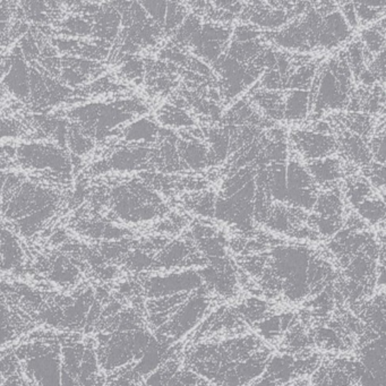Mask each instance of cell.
<instances>
[{"mask_svg":"<svg viewBox=\"0 0 386 386\" xmlns=\"http://www.w3.org/2000/svg\"><path fill=\"white\" fill-rule=\"evenodd\" d=\"M363 375V366L349 357L322 363L312 375V386H356Z\"/></svg>","mask_w":386,"mask_h":386,"instance_id":"52a82bcc","label":"cell"},{"mask_svg":"<svg viewBox=\"0 0 386 386\" xmlns=\"http://www.w3.org/2000/svg\"><path fill=\"white\" fill-rule=\"evenodd\" d=\"M28 73H26L25 66L22 62L18 60L13 66L11 74L7 77L6 83L12 91L18 94V97H25L29 91V84H28Z\"/></svg>","mask_w":386,"mask_h":386,"instance_id":"484cf974","label":"cell"},{"mask_svg":"<svg viewBox=\"0 0 386 386\" xmlns=\"http://www.w3.org/2000/svg\"><path fill=\"white\" fill-rule=\"evenodd\" d=\"M267 171L270 197L279 202L287 201V167L281 162H274Z\"/></svg>","mask_w":386,"mask_h":386,"instance_id":"2e32d148","label":"cell"},{"mask_svg":"<svg viewBox=\"0 0 386 386\" xmlns=\"http://www.w3.org/2000/svg\"><path fill=\"white\" fill-rule=\"evenodd\" d=\"M270 359L261 338L239 334L194 344L186 350L185 367L211 386H248L264 374Z\"/></svg>","mask_w":386,"mask_h":386,"instance_id":"7a4b0ae2","label":"cell"},{"mask_svg":"<svg viewBox=\"0 0 386 386\" xmlns=\"http://www.w3.org/2000/svg\"><path fill=\"white\" fill-rule=\"evenodd\" d=\"M156 133H158V128L153 122L148 119H141L128 128L126 136H127V139H131V141H139V139L153 141L156 139Z\"/></svg>","mask_w":386,"mask_h":386,"instance_id":"4dcf8cb0","label":"cell"},{"mask_svg":"<svg viewBox=\"0 0 386 386\" xmlns=\"http://www.w3.org/2000/svg\"><path fill=\"white\" fill-rule=\"evenodd\" d=\"M372 197L370 185L363 178H351L348 182V199L353 206Z\"/></svg>","mask_w":386,"mask_h":386,"instance_id":"f546056e","label":"cell"},{"mask_svg":"<svg viewBox=\"0 0 386 386\" xmlns=\"http://www.w3.org/2000/svg\"><path fill=\"white\" fill-rule=\"evenodd\" d=\"M342 148H344V154L351 161L361 163V165H369L372 154L361 137L348 134V136L344 137Z\"/></svg>","mask_w":386,"mask_h":386,"instance_id":"44dd1931","label":"cell"},{"mask_svg":"<svg viewBox=\"0 0 386 386\" xmlns=\"http://www.w3.org/2000/svg\"><path fill=\"white\" fill-rule=\"evenodd\" d=\"M307 171L312 176L314 182L320 185L335 182L342 175L340 160L329 156L308 162Z\"/></svg>","mask_w":386,"mask_h":386,"instance_id":"5bb4252c","label":"cell"},{"mask_svg":"<svg viewBox=\"0 0 386 386\" xmlns=\"http://www.w3.org/2000/svg\"><path fill=\"white\" fill-rule=\"evenodd\" d=\"M256 103H259L267 116L273 119H281L284 115V101L281 94L274 92H261L254 97Z\"/></svg>","mask_w":386,"mask_h":386,"instance_id":"cb8c5ba5","label":"cell"},{"mask_svg":"<svg viewBox=\"0 0 386 386\" xmlns=\"http://www.w3.org/2000/svg\"><path fill=\"white\" fill-rule=\"evenodd\" d=\"M341 14L346 20V24L349 25V28H357L358 18L357 14H356L355 5L353 3H342L341 4Z\"/></svg>","mask_w":386,"mask_h":386,"instance_id":"8d00e7d4","label":"cell"},{"mask_svg":"<svg viewBox=\"0 0 386 386\" xmlns=\"http://www.w3.org/2000/svg\"><path fill=\"white\" fill-rule=\"evenodd\" d=\"M239 265L259 295L289 304L321 295L337 279L332 263L303 245H279L269 253L240 257Z\"/></svg>","mask_w":386,"mask_h":386,"instance_id":"6da1fadb","label":"cell"},{"mask_svg":"<svg viewBox=\"0 0 386 386\" xmlns=\"http://www.w3.org/2000/svg\"><path fill=\"white\" fill-rule=\"evenodd\" d=\"M214 303L210 289L203 286L195 290L187 301L182 304L170 320L156 329V340L165 346H170L175 341L182 338L186 333L202 321L205 314L210 310Z\"/></svg>","mask_w":386,"mask_h":386,"instance_id":"5b68a950","label":"cell"},{"mask_svg":"<svg viewBox=\"0 0 386 386\" xmlns=\"http://www.w3.org/2000/svg\"><path fill=\"white\" fill-rule=\"evenodd\" d=\"M142 295L148 299L162 298L178 293H192L204 286L199 271H185L168 276H156L139 281Z\"/></svg>","mask_w":386,"mask_h":386,"instance_id":"8992f818","label":"cell"},{"mask_svg":"<svg viewBox=\"0 0 386 386\" xmlns=\"http://www.w3.org/2000/svg\"><path fill=\"white\" fill-rule=\"evenodd\" d=\"M35 327L37 324L18 310L0 289V350Z\"/></svg>","mask_w":386,"mask_h":386,"instance_id":"9c48e42d","label":"cell"},{"mask_svg":"<svg viewBox=\"0 0 386 386\" xmlns=\"http://www.w3.org/2000/svg\"><path fill=\"white\" fill-rule=\"evenodd\" d=\"M186 8L182 7L180 4L168 3L167 13H165V30L171 31L178 28L182 23V21L186 18Z\"/></svg>","mask_w":386,"mask_h":386,"instance_id":"1f68e13d","label":"cell"},{"mask_svg":"<svg viewBox=\"0 0 386 386\" xmlns=\"http://www.w3.org/2000/svg\"><path fill=\"white\" fill-rule=\"evenodd\" d=\"M316 216H342V201L337 189L327 190L321 194L314 205Z\"/></svg>","mask_w":386,"mask_h":386,"instance_id":"ffe728a7","label":"cell"},{"mask_svg":"<svg viewBox=\"0 0 386 386\" xmlns=\"http://www.w3.org/2000/svg\"><path fill=\"white\" fill-rule=\"evenodd\" d=\"M167 4L162 1H151V3H142L151 16L156 21L158 24L165 23V13H167Z\"/></svg>","mask_w":386,"mask_h":386,"instance_id":"e575fe53","label":"cell"},{"mask_svg":"<svg viewBox=\"0 0 386 386\" xmlns=\"http://www.w3.org/2000/svg\"><path fill=\"white\" fill-rule=\"evenodd\" d=\"M0 386H31L21 370L13 348H7L0 353Z\"/></svg>","mask_w":386,"mask_h":386,"instance_id":"4fadbf2b","label":"cell"},{"mask_svg":"<svg viewBox=\"0 0 386 386\" xmlns=\"http://www.w3.org/2000/svg\"><path fill=\"white\" fill-rule=\"evenodd\" d=\"M317 193L315 182L298 160H291L287 168V201L297 209L314 208Z\"/></svg>","mask_w":386,"mask_h":386,"instance_id":"ba28073f","label":"cell"},{"mask_svg":"<svg viewBox=\"0 0 386 386\" xmlns=\"http://www.w3.org/2000/svg\"><path fill=\"white\" fill-rule=\"evenodd\" d=\"M314 75H315V67L312 66L303 67L290 78V88H305V84L310 83V81Z\"/></svg>","mask_w":386,"mask_h":386,"instance_id":"836d02e7","label":"cell"},{"mask_svg":"<svg viewBox=\"0 0 386 386\" xmlns=\"http://www.w3.org/2000/svg\"><path fill=\"white\" fill-rule=\"evenodd\" d=\"M143 378L135 369V363L116 369L105 376V386H142Z\"/></svg>","mask_w":386,"mask_h":386,"instance_id":"7402d4cb","label":"cell"},{"mask_svg":"<svg viewBox=\"0 0 386 386\" xmlns=\"http://www.w3.org/2000/svg\"><path fill=\"white\" fill-rule=\"evenodd\" d=\"M94 340L100 368L103 373H110L137 363L154 338L148 329L141 327L98 333Z\"/></svg>","mask_w":386,"mask_h":386,"instance_id":"277c9868","label":"cell"},{"mask_svg":"<svg viewBox=\"0 0 386 386\" xmlns=\"http://www.w3.org/2000/svg\"><path fill=\"white\" fill-rule=\"evenodd\" d=\"M180 148V156L182 161L186 163L188 168L199 170L208 165V151L204 145L201 143L192 142L184 143V145H179Z\"/></svg>","mask_w":386,"mask_h":386,"instance_id":"d6986e66","label":"cell"},{"mask_svg":"<svg viewBox=\"0 0 386 386\" xmlns=\"http://www.w3.org/2000/svg\"><path fill=\"white\" fill-rule=\"evenodd\" d=\"M351 29L339 11H333L325 15L318 35L317 47L331 49L338 47L349 39Z\"/></svg>","mask_w":386,"mask_h":386,"instance_id":"7c38bea8","label":"cell"},{"mask_svg":"<svg viewBox=\"0 0 386 386\" xmlns=\"http://www.w3.org/2000/svg\"><path fill=\"white\" fill-rule=\"evenodd\" d=\"M23 156L32 162V165L37 167H54V169L63 168L66 165V160L58 153L57 151H49L39 146H30L24 148Z\"/></svg>","mask_w":386,"mask_h":386,"instance_id":"ac0fdd59","label":"cell"},{"mask_svg":"<svg viewBox=\"0 0 386 386\" xmlns=\"http://www.w3.org/2000/svg\"><path fill=\"white\" fill-rule=\"evenodd\" d=\"M39 329L13 346L21 370L31 386H60L62 357L59 332Z\"/></svg>","mask_w":386,"mask_h":386,"instance_id":"3957f363","label":"cell"},{"mask_svg":"<svg viewBox=\"0 0 386 386\" xmlns=\"http://www.w3.org/2000/svg\"><path fill=\"white\" fill-rule=\"evenodd\" d=\"M291 141L295 145L296 151L312 161L327 158L338 148V143L334 137L316 131H293L291 134Z\"/></svg>","mask_w":386,"mask_h":386,"instance_id":"8fae6325","label":"cell"},{"mask_svg":"<svg viewBox=\"0 0 386 386\" xmlns=\"http://www.w3.org/2000/svg\"><path fill=\"white\" fill-rule=\"evenodd\" d=\"M206 262V259L197 252L193 242L189 240H175L165 245L154 257V269H182L194 265H205Z\"/></svg>","mask_w":386,"mask_h":386,"instance_id":"30bf717a","label":"cell"},{"mask_svg":"<svg viewBox=\"0 0 386 386\" xmlns=\"http://www.w3.org/2000/svg\"><path fill=\"white\" fill-rule=\"evenodd\" d=\"M372 156H375V159L378 160L380 165H384L385 156H384V124L378 127V134L373 137L370 142V150Z\"/></svg>","mask_w":386,"mask_h":386,"instance_id":"d6a6232c","label":"cell"},{"mask_svg":"<svg viewBox=\"0 0 386 386\" xmlns=\"http://www.w3.org/2000/svg\"><path fill=\"white\" fill-rule=\"evenodd\" d=\"M310 109V93L303 90H293L284 100V115L286 119H304Z\"/></svg>","mask_w":386,"mask_h":386,"instance_id":"e0dca14e","label":"cell"},{"mask_svg":"<svg viewBox=\"0 0 386 386\" xmlns=\"http://www.w3.org/2000/svg\"><path fill=\"white\" fill-rule=\"evenodd\" d=\"M22 261L23 254L16 239L8 231H3L0 235V270L18 269Z\"/></svg>","mask_w":386,"mask_h":386,"instance_id":"9a60e30c","label":"cell"},{"mask_svg":"<svg viewBox=\"0 0 386 386\" xmlns=\"http://www.w3.org/2000/svg\"><path fill=\"white\" fill-rule=\"evenodd\" d=\"M259 32L250 26H238L235 31V42H248L257 39Z\"/></svg>","mask_w":386,"mask_h":386,"instance_id":"d590c367","label":"cell"},{"mask_svg":"<svg viewBox=\"0 0 386 386\" xmlns=\"http://www.w3.org/2000/svg\"><path fill=\"white\" fill-rule=\"evenodd\" d=\"M159 120L163 126L170 127H189L194 125V122L187 112L176 105H165L159 111Z\"/></svg>","mask_w":386,"mask_h":386,"instance_id":"d4e9b609","label":"cell"},{"mask_svg":"<svg viewBox=\"0 0 386 386\" xmlns=\"http://www.w3.org/2000/svg\"><path fill=\"white\" fill-rule=\"evenodd\" d=\"M385 28L384 24L380 25V29H375V28H370V29L365 30L361 33V41H363V48L366 49L367 52L372 56H376L380 52H384V45H385Z\"/></svg>","mask_w":386,"mask_h":386,"instance_id":"4316f807","label":"cell"},{"mask_svg":"<svg viewBox=\"0 0 386 386\" xmlns=\"http://www.w3.org/2000/svg\"><path fill=\"white\" fill-rule=\"evenodd\" d=\"M355 208L357 209L358 214L370 225H378L380 221H383L385 216L384 199H378V197H368Z\"/></svg>","mask_w":386,"mask_h":386,"instance_id":"603a6c76","label":"cell"},{"mask_svg":"<svg viewBox=\"0 0 386 386\" xmlns=\"http://www.w3.org/2000/svg\"><path fill=\"white\" fill-rule=\"evenodd\" d=\"M146 154L148 152L145 150L122 151L112 158L111 163L116 167V169H120V170L134 169L137 165L144 161Z\"/></svg>","mask_w":386,"mask_h":386,"instance_id":"f1b7e54d","label":"cell"},{"mask_svg":"<svg viewBox=\"0 0 386 386\" xmlns=\"http://www.w3.org/2000/svg\"><path fill=\"white\" fill-rule=\"evenodd\" d=\"M346 64L349 66L350 71L355 75L356 80L359 78L361 73L365 71V56L361 41H355L350 45L346 54Z\"/></svg>","mask_w":386,"mask_h":386,"instance_id":"83f0119b","label":"cell"}]
</instances>
